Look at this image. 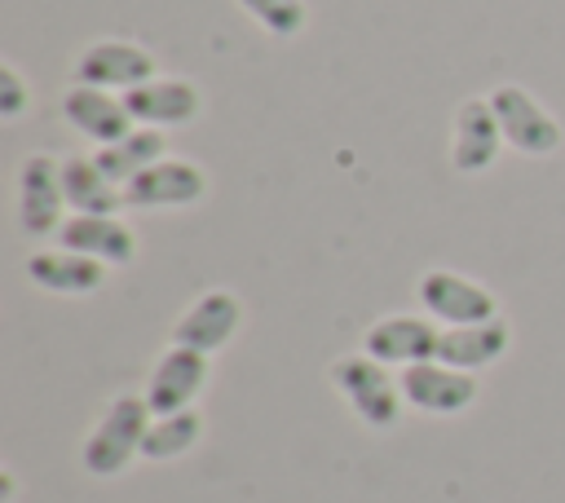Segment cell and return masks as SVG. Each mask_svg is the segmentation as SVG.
<instances>
[{
	"label": "cell",
	"mask_w": 565,
	"mask_h": 503,
	"mask_svg": "<svg viewBox=\"0 0 565 503\" xmlns=\"http://www.w3.org/2000/svg\"><path fill=\"white\" fill-rule=\"evenodd\" d=\"M203 437V415L190 406V410H177V415H154L146 437H141V459H177L185 450H194V441Z\"/></svg>",
	"instance_id": "ffe728a7"
},
{
	"label": "cell",
	"mask_w": 565,
	"mask_h": 503,
	"mask_svg": "<svg viewBox=\"0 0 565 503\" xmlns=\"http://www.w3.org/2000/svg\"><path fill=\"white\" fill-rule=\"evenodd\" d=\"M207 194V176L190 159H159L124 185L128 207H190Z\"/></svg>",
	"instance_id": "30bf717a"
},
{
	"label": "cell",
	"mask_w": 565,
	"mask_h": 503,
	"mask_svg": "<svg viewBox=\"0 0 565 503\" xmlns=\"http://www.w3.org/2000/svg\"><path fill=\"white\" fill-rule=\"evenodd\" d=\"M124 106L141 128H181L199 115L203 97L190 79H146L124 93Z\"/></svg>",
	"instance_id": "9a60e30c"
},
{
	"label": "cell",
	"mask_w": 565,
	"mask_h": 503,
	"mask_svg": "<svg viewBox=\"0 0 565 503\" xmlns=\"http://www.w3.org/2000/svg\"><path fill=\"white\" fill-rule=\"evenodd\" d=\"M415 296H419L424 313L441 327H472V322L499 318L494 291L481 287L477 278L455 274V269H424L419 282H415Z\"/></svg>",
	"instance_id": "277c9868"
},
{
	"label": "cell",
	"mask_w": 565,
	"mask_h": 503,
	"mask_svg": "<svg viewBox=\"0 0 565 503\" xmlns=\"http://www.w3.org/2000/svg\"><path fill=\"white\" fill-rule=\"evenodd\" d=\"M203 384H207V353L172 344L159 353V362L146 379V402L154 415H177V410H190V402L203 393Z\"/></svg>",
	"instance_id": "9c48e42d"
},
{
	"label": "cell",
	"mask_w": 565,
	"mask_h": 503,
	"mask_svg": "<svg viewBox=\"0 0 565 503\" xmlns=\"http://www.w3.org/2000/svg\"><path fill=\"white\" fill-rule=\"evenodd\" d=\"M397 388H402V402L424 410V415H459L477 402V379L472 371H455L446 362H415V366H402L397 375Z\"/></svg>",
	"instance_id": "52a82bcc"
},
{
	"label": "cell",
	"mask_w": 565,
	"mask_h": 503,
	"mask_svg": "<svg viewBox=\"0 0 565 503\" xmlns=\"http://www.w3.org/2000/svg\"><path fill=\"white\" fill-rule=\"evenodd\" d=\"M494 119H499V132H503V146H512L516 154H530V159H547L561 150L565 141V128L543 110V101L521 88V84H499L486 93Z\"/></svg>",
	"instance_id": "3957f363"
},
{
	"label": "cell",
	"mask_w": 565,
	"mask_h": 503,
	"mask_svg": "<svg viewBox=\"0 0 565 503\" xmlns=\"http://www.w3.org/2000/svg\"><path fill=\"white\" fill-rule=\"evenodd\" d=\"M243 327V300L234 291H203L172 327V344H185V349H199V353H216L225 349Z\"/></svg>",
	"instance_id": "8fae6325"
},
{
	"label": "cell",
	"mask_w": 565,
	"mask_h": 503,
	"mask_svg": "<svg viewBox=\"0 0 565 503\" xmlns=\"http://www.w3.org/2000/svg\"><path fill=\"white\" fill-rule=\"evenodd\" d=\"M62 247L84 252L93 260L110 265H132L137 260V234L119 221V216H102V212H71L66 225L57 229Z\"/></svg>",
	"instance_id": "5bb4252c"
},
{
	"label": "cell",
	"mask_w": 565,
	"mask_h": 503,
	"mask_svg": "<svg viewBox=\"0 0 565 503\" xmlns=\"http://www.w3.org/2000/svg\"><path fill=\"white\" fill-rule=\"evenodd\" d=\"M508 344H512V327L503 318L472 322V327H441L437 362L455 371H481V366H494L508 353Z\"/></svg>",
	"instance_id": "e0dca14e"
},
{
	"label": "cell",
	"mask_w": 565,
	"mask_h": 503,
	"mask_svg": "<svg viewBox=\"0 0 565 503\" xmlns=\"http://www.w3.org/2000/svg\"><path fill=\"white\" fill-rule=\"evenodd\" d=\"M26 101H31V93H26L22 75H18V66L0 62V119H18L26 110Z\"/></svg>",
	"instance_id": "7402d4cb"
},
{
	"label": "cell",
	"mask_w": 565,
	"mask_h": 503,
	"mask_svg": "<svg viewBox=\"0 0 565 503\" xmlns=\"http://www.w3.org/2000/svg\"><path fill=\"white\" fill-rule=\"evenodd\" d=\"M331 384L335 393L353 406V415L366 428H393L402 419V388L388 375L384 362H375L371 353H344L331 362Z\"/></svg>",
	"instance_id": "7a4b0ae2"
},
{
	"label": "cell",
	"mask_w": 565,
	"mask_h": 503,
	"mask_svg": "<svg viewBox=\"0 0 565 503\" xmlns=\"http://www.w3.org/2000/svg\"><path fill=\"white\" fill-rule=\"evenodd\" d=\"M26 278L53 296H88L106 282V265L84 252H71V247H49L26 260Z\"/></svg>",
	"instance_id": "2e32d148"
},
{
	"label": "cell",
	"mask_w": 565,
	"mask_h": 503,
	"mask_svg": "<svg viewBox=\"0 0 565 503\" xmlns=\"http://www.w3.org/2000/svg\"><path fill=\"white\" fill-rule=\"evenodd\" d=\"M146 79H154V57H150V49H141L132 40H93L75 57V84H93V88L124 97L128 88H137Z\"/></svg>",
	"instance_id": "8992f818"
},
{
	"label": "cell",
	"mask_w": 565,
	"mask_h": 503,
	"mask_svg": "<svg viewBox=\"0 0 565 503\" xmlns=\"http://www.w3.org/2000/svg\"><path fill=\"white\" fill-rule=\"evenodd\" d=\"M503 150V132H499V119L490 110L486 97H468L459 110H455V128H450V168L463 172V176H477L486 172Z\"/></svg>",
	"instance_id": "7c38bea8"
},
{
	"label": "cell",
	"mask_w": 565,
	"mask_h": 503,
	"mask_svg": "<svg viewBox=\"0 0 565 503\" xmlns=\"http://www.w3.org/2000/svg\"><path fill=\"white\" fill-rule=\"evenodd\" d=\"M159 159H168V137H163V128H132L128 137H119V141H110V146H97V154H93V163L115 181V185H128L137 172H146L150 163H159Z\"/></svg>",
	"instance_id": "d6986e66"
},
{
	"label": "cell",
	"mask_w": 565,
	"mask_h": 503,
	"mask_svg": "<svg viewBox=\"0 0 565 503\" xmlns=\"http://www.w3.org/2000/svg\"><path fill=\"white\" fill-rule=\"evenodd\" d=\"M18 225L31 238H49L66 225V190H62V159L26 154L18 168Z\"/></svg>",
	"instance_id": "5b68a950"
},
{
	"label": "cell",
	"mask_w": 565,
	"mask_h": 503,
	"mask_svg": "<svg viewBox=\"0 0 565 503\" xmlns=\"http://www.w3.org/2000/svg\"><path fill=\"white\" fill-rule=\"evenodd\" d=\"M62 190H66V207L71 212H102V216H119L124 203V185H115L93 154H71L62 159Z\"/></svg>",
	"instance_id": "ac0fdd59"
},
{
	"label": "cell",
	"mask_w": 565,
	"mask_h": 503,
	"mask_svg": "<svg viewBox=\"0 0 565 503\" xmlns=\"http://www.w3.org/2000/svg\"><path fill=\"white\" fill-rule=\"evenodd\" d=\"M62 115L79 137H88L97 146H110V141H119L137 128L124 97H115L106 88H93V84H71L62 93Z\"/></svg>",
	"instance_id": "4fadbf2b"
},
{
	"label": "cell",
	"mask_w": 565,
	"mask_h": 503,
	"mask_svg": "<svg viewBox=\"0 0 565 503\" xmlns=\"http://www.w3.org/2000/svg\"><path fill=\"white\" fill-rule=\"evenodd\" d=\"M150 419H154V410H150L146 393H119L106 406V415L93 424V432L84 437V450H79L84 468L93 477H119L141 454V437H146Z\"/></svg>",
	"instance_id": "6da1fadb"
},
{
	"label": "cell",
	"mask_w": 565,
	"mask_h": 503,
	"mask_svg": "<svg viewBox=\"0 0 565 503\" xmlns=\"http://www.w3.org/2000/svg\"><path fill=\"white\" fill-rule=\"evenodd\" d=\"M437 340H441V327L433 318L388 313V318H375L362 331V353H371L384 366H415V362L437 357Z\"/></svg>",
	"instance_id": "ba28073f"
},
{
	"label": "cell",
	"mask_w": 565,
	"mask_h": 503,
	"mask_svg": "<svg viewBox=\"0 0 565 503\" xmlns=\"http://www.w3.org/2000/svg\"><path fill=\"white\" fill-rule=\"evenodd\" d=\"M238 9H247L269 35H300L305 31V0H238Z\"/></svg>",
	"instance_id": "44dd1931"
}]
</instances>
